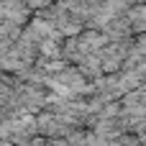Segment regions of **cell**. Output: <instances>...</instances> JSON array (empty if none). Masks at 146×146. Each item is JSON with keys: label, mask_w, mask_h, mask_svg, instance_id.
I'll use <instances>...</instances> for the list:
<instances>
[{"label": "cell", "mask_w": 146, "mask_h": 146, "mask_svg": "<svg viewBox=\"0 0 146 146\" xmlns=\"http://www.w3.org/2000/svg\"><path fill=\"white\" fill-rule=\"evenodd\" d=\"M41 51H44L46 56H56V46H54L51 41H46V44H41Z\"/></svg>", "instance_id": "2"}, {"label": "cell", "mask_w": 146, "mask_h": 146, "mask_svg": "<svg viewBox=\"0 0 146 146\" xmlns=\"http://www.w3.org/2000/svg\"><path fill=\"white\" fill-rule=\"evenodd\" d=\"M69 144L72 146H85V133H69Z\"/></svg>", "instance_id": "1"}, {"label": "cell", "mask_w": 146, "mask_h": 146, "mask_svg": "<svg viewBox=\"0 0 146 146\" xmlns=\"http://www.w3.org/2000/svg\"><path fill=\"white\" fill-rule=\"evenodd\" d=\"M0 90H3V85H0Z\"/></svg>", "instance_id": "3"}]
</instances>
